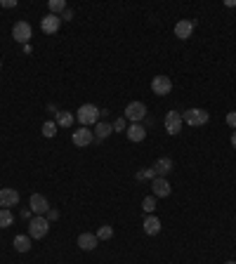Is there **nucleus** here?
Returning a JSON list of instances; mask_svg holds the SVG:
<instances>
[{"label": "nucleus", "instance_id": "nucleus-1", "mask_svg": "<svg viewBox=\"0 0 236 264\" xmlns=\"http://www.w3.org/2000/svg\"><path fill=\"white\" fill-rule=\"evenodd\" d=\"M76 118H78V123H81L83 128H88V125L100 120V109L95 104H83L81 109L76 111Z\"/></svg>", "mask_w": 236, "mask_h": 264}, {"label": "nucleus", "instance_id": "nucleus-2", "mask_svg": "<svg viewBox=\"0 0 236 264\" xmlns=\"http://www.w3.org/2000/svg\"><path fill=\"white\" fill-rule=\"evenodd\" d=\"M182 120H184L187 125H191V128H199V125H206L210 120V113L206 109H189L182 113Z\"/></svg>", "mask_w": 236, "mask_h": 264}, {"label": "nucleus", "instance_id": "nucleus-3", "mask_svg": "<svg viewBox=\"0 0 236 264\" xmlns=\"http://www.w3.org/2000/svg\"><path fill=\"white\" fill-rule=\"evenodd\" d=\"M47 231H50V222L43 215H36V217L28 222V236L31 238H45Z\"/></svg>", "mask_w": 236, "mask_h": 264}, {"label": "nucleus", "instance_id": "nucleus-4", "mask_svg": "<svg viewBox=\"0 0 236 264\" xmlns=\"http://www.w3.org/2000/svg\"><path fill=\"white\" fill-rule=\"evenodd\" d=\"M125 118L130 123H142L146 118V106L142 101H130L125 106Z\"/></svg>", "mask_w": 236, "mask_h": 264}, {"label": "nucleus", "instance_id": "nucleus-5", "mask_svg": "<svg viewBox=\"0 0 236 264\" xmlns=\"http://www.w3.org/2000/svg\"><path fill=\"white\" fill-rule=\"evenodd\" d=\"M182 113H177V111H168L165 113V120H163V125H165V132L168 135H180V130H182Z\"/></svg>", "mask_w": 236, "mask_h": 264}, {"label": "nucleus", "instance_id": "nucleus-6", "mask_svg": "<svg viewBox=\"0 0 236 264\" xmlns=\"http://www.w3.org/2000/svg\"><path fill=\"white\" fill-rule=\"evenodd\" d=\"M31 33H33V31H31V24L24 21V19L12 26V38H14L17 43H24V45H26L28 40H31Z\"/></svg>", "mask_w": 236, "mask_h": 264}, {"label": "nucleus", "instance_id": "nucleus-7", "mask_svg": "<svg viewBox=\"0 0 236 264\" xmlns=\"http://www.w3.org/2000/svg\"><path fill=\"white\" fill-rule=\"evenodd\" d=\"M151 90H154V94H158V97H165V94L173 92V81H170L168 76H156L154 81H151Z\"/></svg>", "mask_w": 236, "mask_h": 264}, {"label": "nucleus", "instance_id": "nucleus-8", "mask_svg": "<svg viewBox=\"0 0 236 264\" xmlns=\"http://www.w3.org/2000/svg\"><path fill=\"white\" fill-rule=\"evenodd\" d=\"M151 196H156V198H168L170 196V182L165 179V177H154V182H151Z\"/></svg>", "mask_w": 236, "mask_h": 264}, {"label": "nucleus", "instance_id": "nucleus-9", "mask_svg": "<svg viewBox=\"0 0 236 264\" xmlns=\"http://www.w3.org/2000/svg\"><path fill=\"white\" fill-rule=\"evenodd\" d=\"M71 142H73L76 146H88V144H92V142H95V132L81 125V128H78V130H76V132L71 135Z\"/></svg>", "mask_w": 236, "mask_h": 264}, {"label": "nucleus", "instance_id": "nucleus-10", "mask_svg": "<svg viewBox=\"0 0 236 264\" xmlns=\"http://www.w3.org/2000/svg\"><path fill=\"white\" fill-rule=\"evenodd\" d=\"M194 26H196V21H191V19H180V21L175 24V38L187 40V38L194 33Z\"/></svg>", "mask_w": 236, "mask_h": 264}, {"label": "nucleus", "instance_id": "nucleus-11", "mask_svg": "<svg viewBox=\"0 0 236 264\" xmlns=\"http://www.w3.org/2000/svg\"><path fill=\"white\" fill-rule=\"evenodd\" d=\"M59 24H62V17H57V14H45V17L40 19V28H43V33H47V36L57 33Z\"/></svg>", "mask_w": 236, "mask_h": 264}, {"label": "nucleus", "instance_id": "nucleus-12", "mask_svg": "<svg viewBox=\"0 0 236 264\" xmlns=\"http://www.w3.org/2000/svg\"><path fill=\"white\" fill-rule=\"evenodd\" d=\"M28 205H31V212H36V215H45L50 212V203H47L45 196H40V193H33L31 200H28Z\"/></svg>", "mask_w": 236, "mask_h": 264}, {"label": "nucleus", "instance_id": "nucleus-13", "mask_svg": "<svg viewBox=\"0 0 236 264\" xmlns=\"http://www.w3.org/2000/svg\"><path fill=\"white\" fill-rule=\"evenodd\" d=\"M19 203V191L17 189H0V208H14Z\"/></svg>", "mask_w": 236, "mask_h": 264}, {"label": "nucleus", "instance_id": "nucleus-14", "mask_svg": "<svg viewBox=\"0 0 236 264\" xmlns=\"http://www.w3.org/2000/svg\"><path fill=\"white\" fill-rule=\"evenodd\" d=\"M173 168H175V163H173V158H168V156H163V158H158L154 163V175L156 177H165V175H170L173 173Z\"/></svg>", "mask_w": 236, "mask_h": 264}, {"label": "nucleus", "instance_id": "nucleus-15", "mask_svg": "<svg viewBox=\"0 0 236 264\" xmlns=\"http://www.w3.org/2000/svg\"><path fill=\"white\" fill-rule=\"evenodd\" d=\"M97 243H100V238L95 236V234H81V236H78V248H81V250H85V253L95 250V248H97Z\"/></svg>", "mask_w": 236, "mask_h": 264}, {"label": "nucleus", "instance_id": "nucleus-16", "mask_svg": "<svg viewBox=\"0 0 236 264\" xmlns=\"http://www.w3.org/2000/svg\"><path fill=\"white\" fill-rule=\"evenodd\" d=\"M144 234H149V236H156L158 231H161V219L156 217V215H146V219H144Z\"/></svg>", "mask_w": 236, "mask_h": 264}, {"label": "nucleus", "instance_id": "nucleus-17", "mask_svg": "<svg viewBox=\"0 0 236 264\" xmlns=\"http://www.w3.org/2000/svg\"><path fill=\"white\" fill-rule=\"evenodd\" d=\"M144 137H146V128L142 123H132V125L127 128V139H130V142H142Z\"/></svg>", "mask_w": 236, "mask_h": 264}, {"label": "nucleus", "instance_id": "nucleus-18", "mask_svg": "<svg viewBox=\"0 0 236 264\" xmlns=\"http://www.w3.org/2000/svg\"><path fill=\"white\" fill-rule=\"evenodd\" d=\"M73 118H76V116H73L71 111H57V128H71L73 125Z\"/></svg>", "mask_w": 236, "mask_h": 264}, {"label": "nucleus", "instance_id": "nucleus-19", "mask_svg": "<svg viewBox=\"0 0 236 264\" xmlns=\"http://www.w3.org/2000/svg\"><path fill=\"white\" fill-rule=\"evenodd\" d=\"M111 132H114V125H109V123H100V125H97V130H95V137L102 142V139H107Z\"/></svg>", "mask_w": 236, "mask_h": 264}, {"label": "nucleus", "instance_id": "nucleus-20", "mask_svg": "<svg viewBox=\"0 0 236 264\" xmlns=\"http://www.w3.org/2000/svg\"><path fill=\"white\" fill-rule=\"evenodd\" d=\"M14 248L19 253H28L31 250V236H17L14 238Z\"/></svg>", "mask_w": 236, "mask_h": 264}, {"label": "nucleus", "instance_id": "nucleus-21", "mask_svg": "<svg viewBox=\"0 0 236 264\" xmlns=\"http://www.w3.org/2000/svg\"><path fill=\"white\" fill-rule=\"evenodd\" d=\"M47 7H50V14H59V12H66V2L64 0H50L47 2Z\"/></svg>", "mask_w": 236, "mask_h": 264}, {"label": "nucleus", "instance_id": "nucleus-22", "mask_svg": "<svg viewBox=\"0 0 236 264\" xmlns=\"http://www.w3.org/2000/svg\"><path fill=\"white\" fill-rule=\"evenodd\" d=\"M12 222H14V217H12V212H9L7 208H0V227H12Z\"/></svg>", "mask_w": 236, "mask_h": 264}, {"label": "nucleus", "instance_id": "nucleus-23", "mask_svg": "<svg viewBox=\"0 0 236 264\" xmlns=\"http://www.w3.org/2000/svg\"><path fill=\"white\" fill-rule=\"evenodd\" d=\"M55 135H57V123L55 120H45V123H43V137L52 139Z\"/></svg>", "mask_w": 236, "mask_h": 264}, {"label": "nucleus", "instance_id": "nucleus-24", "mask_svg": "<svg viewBox=\"0 0 236 264\" xmlns=\"http://www.w3.org/2000/svg\"><path fill=\"white\" fill-rule=\"evenodd\" d=\"M142 210H144L146 215H151L156 210V196H146V198L142 200Z\"/></svg>", "mask_w": 236, "mask_h": 264}, {"label": "nucleus", "instance_id": "nucleus-25", "mask_svg": "<svg viewBox=\"0 0 236 264\" xmlns=\"http://www.w3.org/2000/svg\"><path fill=\"white\" fill-rule=\"evenodd\" d=\"M95 236L100 238V241H109V238L114 236V227H109V224H104V227H100V231H97Z\"/></svg>", "mask_w": 236, "mask_h": 264}, {"label": "nucleus", "instance_id": "nucleus-26", "mask_svg": "<svg viewBox=\"0 0 236 264\" xmlns=\"http://www.w3.org/2000/svg\"><path fill=\"white\" fill-rule=\"evenodd\" d=\"M151 177H156L154 170L149 168V170H142V173H137V182H144V179H151Z\"/></svg>", "mask_w": 236, "mask_h": 264}, {"label": "nucleus", "instance_id": "nucleus-27", "mask_svg": "<svg viewBox=\"0 0 236 264\" xmlns=\"http://www.w3.org/2000/svg\"><path fill=\"white\" fill-rule=\"evenodd\" d=\"M227 125L236 130V111H229V113H227Z\"/></svg>", "mask_w": 236, "mask_h": 264}, {"label": "nucleus", "instance_id": "nucleus-28", "mask_svg": "<svg viewBox=\"0 0 236 264\" xmlns=\"http://www.w3.org/2000/svg\"><path fill=\"white\" fill-rule=\"evenodd\" d=\"M0 5H2V7H17V0H0Z\"/></svg>", "mask_w": 236, "mask_h": 264}, {"label": "nucleus", "instance_id": "nucleus-29", "mask_svg": "<svg viewBox=\"0 0 236 264\" xmlns=\"http://www.w3.org/2000/svg\"><path fill=\"white\" fill-rule=\"evenodd\" d=\"M123 128H125V120H123V118H118L116 123H114V130H116V132H120Z\"/></svg>", "mask_w": 236, "mask_h": 264}, {"label": "nucleus", "instance_id": "nucleus-30", "mask_svg": "<svg viewBox=\"0 0 236 264\" xmlns=\"http://www.w3.org/2000/svg\"><path fill=\"white\" fill-rule=\"evenodd\" d=\"M62 17H64V21H69V19H71V17H73V12H71V9H66V12H64Z\"/></svg>", "mask_w": 236, "mask_h": 264}, {"label": "nucleus", "instance_id": "nucleus-31", "mask_svg": "<svg viewBox=\"0 0 236 264\" xmlns=\"http://www.w3.org/2000/svg\"><path fill=\"white\" fill-rule=\"evenodd\" d=\"M225 5L227 7H236V0H225Z\"/></svg>", "mask_w": 236, "mask_h": 264}, {"label": "nucleus", "instance_id": "nucleus-32", "mask_svg": "<svg viewBox=\"0 0 236 264\" xmlns=\"http://www.w3.org/2000/svg\"><path fill=\"white\" fill-rule=\"evenodd\" d=\"M232 146H234V149H236V130H234V132H232Z\"/></svg>", "mask_w": 236, "mask_h": 264}, {"label": "nucleus", "instance_id": "nucleus-33", "mask_svg": "<svg viewBox=\"0 0 236 264\" xmlns=\"http://www.w3.org/2000/svg\"><path fill=\"white\" fill-rule=\"evenodd\" d=\"M225 264H236V262H234V260H229V262H225Z\"/></svg>", "mask_w": 236, "mask_h": 264}]
</instances>
